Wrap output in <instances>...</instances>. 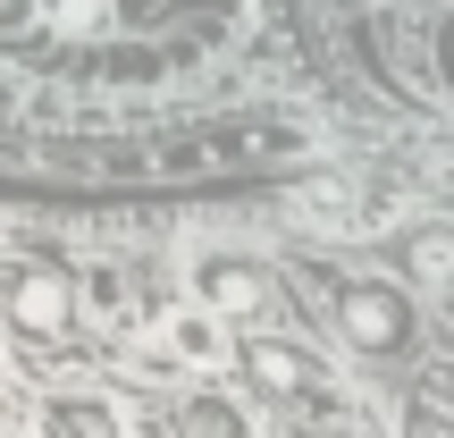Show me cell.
I'll list each match as a JSON object with an SVG mask.
<instances>
[{"mask_svg":"<svg viewBox=\"0 0 454 438\" xmlns=\"http://www.w3.org/2000/svg\"><path fill=\"white\" fill-rule=\"evenodd\" d=\"M127 362L144 379H168V371H219L227 362V329L211 304H168V312H144L127 329Z\"/></svg>","mask_w":454,"mask_h":438,"instance_id":"1","label":"cell"},{"mask_svg":"<svg viewBox=\"0 0 454 438\" xmlns=\"http://www.w3.org/2000/svg\"><path fill=\"white\" fill-rule=\"evenodd\" d=\"M236 371H244V388L278 396V405H320V396H337V371H328L320 354H303V346H286V338L236 346Z\"/></svg>","mask_w":454,"mask_h":438,"instance_id":"2","label":"cell"},{"mask_svg":"<svg viewBox=\"0 0 454 438\" xmlns=\"http://www.w3.org/2000/svg\"><path fill=\"white\" fill-rule=\"evenodd\" d=\"M0 321L26 329V338H59V329H76V287H67V270H51V261L9 270V287H0Z\"/></svg>","mask_w":454,"mask_h":438,"instance_id":"3","label":"cell"},{"mask_svg":"<svg viewBox=\"0 0 454 438\" xmlns=\"http://www.w3.org/2000/svg\"><path fill=\"white\" fill-rule=\"evenodd\" d=\"M34 438H135V413L118 396H101L93 379L34 396Z\"/></svg>","mask_w":454,"mask_h":438,"instance_id":"4","label":"cell"},{"mask_svg":"<svg viewBox=\"0 0 454 438\" xmlns=\"http://www.w3.org/2000/svg\"><path fill=\"white\" fill-rule=\"evenodd\" d=\"M135 438H253V422H244L236 396L185 388V396H168V405H152L144 422H135Z\"/></svg>","mask_w":454,"mask_h":438,"instance_id":"5","label":"cell"},{"mask_svg":"<svg viewBox=\"0 0 454 438\" xmlns=\"http://www.w3.org/2000/svg\"><path fill=\"white\" fill-rule=\"evenodd\" d=\"M194 304H211L219 321H227V312H261V321H270V312H278V287H270V270H253V261L202 253L194 261Z\"/></svg>","mask_w":454,"mask_h":438,"instance_id":"6","label":"cell"},{"mask_svg":"<svg viewBox=\"0 0 454 438\" xmlns=\"http://www.w3.org/2000/svg\"><path fill=\"white\" fill-rule=\"evenodd\" d=\"M337 312H345V338H354L362 354H387V346H404V295H387V287H354Z\"/></svg>","mask_w":454,"mask_h":438,"instance_id":"7","label":"cell"},{"mask_svg":"<svg viewBox=\"0 0 454 438\" xmlns=\"http://www.w3.org/2000/svg\"><path fill=\"white\" fill-rule=\"evenodd\" d=\"M84 295H93V312H101L110 329H118V321H127V329L144 321V304H135V278H127V270H110V261H101V270L84 278Z\"/></svg>","mask_w":454,"mask_h":438,"instance_id":"8","label":"cell"},{"mask_svg":"<svg viewBox=\"0 0 454 438\" xmlns=\"http://www.w3.org/2000/svg\"><path fill=\"white\" fill-rule=\"evenodd\" d=\"M412 278H421V287H454V236L446 227H421V236H412Z\"/></svg>","mask_w":454,"mask_h":438,"instance_id":"9","label":"cell"}]
</instances>
